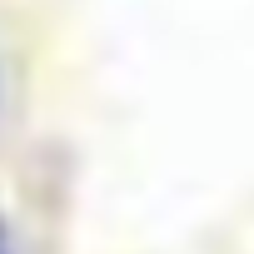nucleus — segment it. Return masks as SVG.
I'll list each match as a JSON object with an SVG mask.
<instances>
[{"label":"nucleus","instance_id":"f257e3e1","mask_svg":"<svg viewBox=\"0 0 254 254\" xmlns=\"http://www.w3.org/2000/svg\"><path fill=\"white\" fill-rule=\"evenodd\" d=\"M0 254H10V244H5V224H0Z\"/></svg>","mask_w":254,"mask_h":254}]
</instances>
